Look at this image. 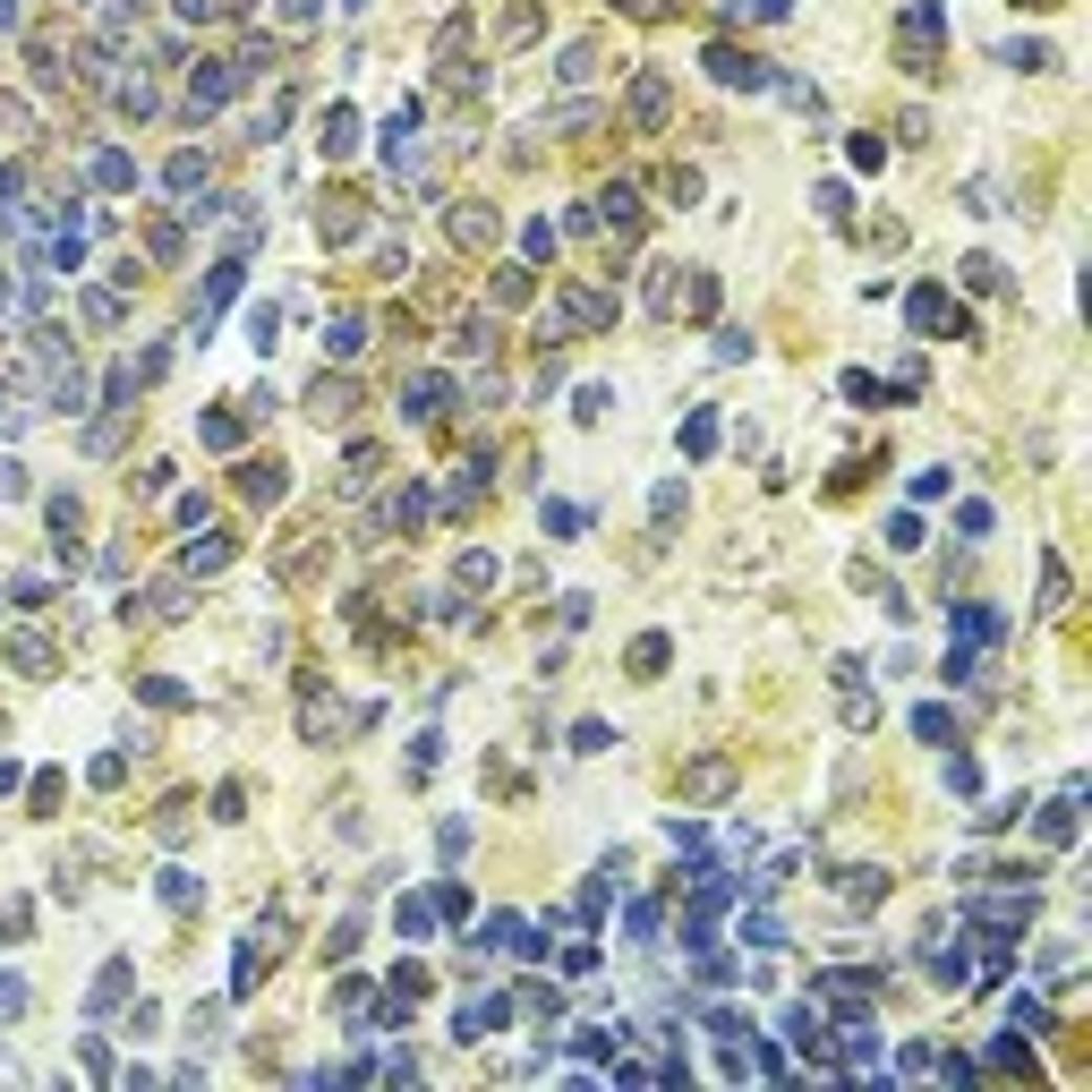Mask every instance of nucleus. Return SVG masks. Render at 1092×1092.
I'll list each match as a JSON object with an SVG mask.
<instances>
[{
	"label": "nucleus",
	"mask_w": 1092,
	"mask_h": 1092,
	"mask_svg": "<svg viewBox=\"0 0 1092 1092\" xmlns=\"http://www.w3.org/2000/svg\"><path fill=\"white\" fill-rule=\"evenodd\" d=\"M435 402H444V384H435V376L402 384V410H410V419H435Z\"/></svg>",
	"instance_id": "f257e3e1"
},
{
	"label": "nucleus",
	"mask_w": 1092,
	"mask_h": 1092,
	"mask_svg": "<svg viewBox=\"0 0 1092 1092\" xmlns=\"http://www.w3.org/2000/svg\"><path fill=\"white\" fill-rule=\"evenodd\" d=\"M231 563V538H206V547H188V572H222Z\"/></svg>",
	"instance_id": "f03ea898"
},
{
	"label": "nucleus",
	"mask_w": 1092,
	"mask_h": 1092,
	"mask_svg": "<svg viewBox=\"0 0 1092 1092\" xmlns=\"http://www.w3.org/2000/svg\"><path fill=\"white\" fill-rule=\"evenodd\" d=\"M350 410V384H316V419H342Z\"/></svg>",
	"instance_id": "7ed1b4c3"
},
{
	"label": "nucleus",
	"mask_w": 1092,
	"mask_h": 1092,
	"mask_svg": "<svg viewBox=\"0 0 1092 1092\" xmlns=\"http://www.w3.org/2000/svg\"><path fill=\"white\" fill-rule=\"evenodd\" d=\"M18 495H26V470H18V462H0V504H18Z\"/></svg>",
	"instance_id": "20e7f679"
}]
</instances>
